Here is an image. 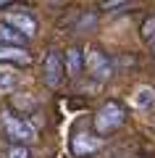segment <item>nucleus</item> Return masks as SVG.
I'll return each instance as SVG.
<instances>
[{
    "label": "nucleus",
    "mask_w": 155,
    "mask_h": 158,
    "mask_svg": "<svg viewBox=\"0 0 155 158\" xmlns=\"http://www.w3.org/2000/svg\"><path fill=\"white\" fill-rule=\"evenodd\" d=\"M84 69L95 82H108L113 77V61L100 48H92L89 53H84Z\"/></svg>",
    "instance_id": "nucleus-3"
},
{
    "label": "nucleus",
    "mask_w": 155,
    "mask_h": 158,
    "mask_svg": "<svg viewBox=\"0 0 155 158\" xmlns=\"http://www.w3.org/2000/svg\"><path fill=\"white\" fill-rule=\"evenodd\" d=\"M142 40H145V42H155V16L145 19V24H142Z\"/></svg>",
    "instance_id": "nucleus-12"
},
{
    "label": "nucleus",
    "mask_w": 155,
    "mask_h": 158,
    "mask_svg": "<svg viewBox=\"0 0 155 158\" xmlns=\"http://www.w3.org/2000/svg\"><path fill=\"white\" fill-rule=\"evenodd\" d=\"M95 24V16L89 13V16H82V21H79V27H76V32H82V29H89Z\"/></svg>",
    "instance_id": "nucleus-15"
},
{
    "label": "nucleus",
    "mask_w": 155,
    "mask_h": 158,
    "mask_svg": "<svg viewBox=\"0 0 155 158\" xmlns=\"http://www.w3.org/2000/svg\"><path fill=\"white\" fill-rule=\"evenodd\" d=\"M0 61L29 63V53H27L24 45H8V42H0Z\"/></svg>",
    "instance_id": "nucleus-8"
},
{
    "label": "nucleus",
    "mask_w": 155,
    "mask_h": 158,
    "mask_svg": "<svg viewBox=\"0 0 155 158\" xmlns=\"http://www.w3.org/2000/svg\"><path fill=\"white\" fill-rule=\"evenodd\" d=\"M0 127H3V135H6L11 142L29 145V142H34V137H37L34 127L29 124V121H24L21 116L11 113V111H3V113H0Z\"/></svg>",
    "instance_id": "nucleus-2"
},
{
    "label": "nucleus",
    "mask_w": 155,
    "mask_h": 158,
    "mask_svg": "<svg viewBox=\"0 0 155 158\" xmlns=\"http://www.w3.org/2000/svg\"><path fill=\"white\" fill-rule=\"evenodd\" d=\"M3 21L11 24L13 29H18L27 40H32L34 34H37V27H39L37 19H34L27 8H18V11H6V13H3Z\"/></svg>",
    "instance_id": "nucleus-5"
},
{
    "label": "nucleus",
    "mask_w": 155,
    "mask_h": 158,
    "mask_svg": "<svg viewBox=\"0 0 155 158\" xmlns=\"http://www.w3.org/2000/svg\"><path fill=\"white\" fill-rule=\"evenodd\" d=\"M0 42H8V45H27V37H24L18 29H13L11 24L0 21Z\"/></svg>",
    "instance_id": "nucleus-9"
},
{
    "label": "nucleus",
    "mask_w": 155,
    "mask_h": 158,
    "mask_svg": "<svg viewBox=\"0 0 155 158\" xmlns=\"http://www.w3.org/2000/svg\"><path fill=\"white\" fill-rule=\"evenodd\" d=\"M16 82H18L16 71H11V69H0V90H3V92L13 90V87H16Z\"/></svg>",
    "instance_id": "nucleus-11"
},
{
    "label": "nucleus",
    "mask_w": 155,
    "mask_h": 158,
    "mask_svg": "<svg viewBox=\"0 0 155 158\" xmlns=\"http://www.w3.org/2000/svg\"><path fill=\"white\" fill-rule=\"evenodd\" d=\"M8 3H11V0H0V8H3V6H8Z\"/></svg>",
    "instance_id": "nucleus-16"
},
{
    "label": "nucleus",
    "mask_w": 155,
    "mask_h": 158,
    "mask_svg": "<svg viewBox=\"0 0 155 158\" xmlns=\"http://www.w3.org/2000/svg\"><path fill=\"white\" fill-rule=\"evenodd\" d=\"M100 145H103L100 135L74 132V137H71V153H74L76 158H89V156H95V153L100 150Z\"/></svg>",
    "instance_id": "nucleus-6"
},
{
    "label": "nucleus",
    "mask_w": 155,
    "mask_h": 158,
    "mask_svg": "<svg viewBox=\"0 0 155 158\" xmlns=\"http://www.w3.org/2000/svg\"><path fill=\"white\" fill-rule=\"evenodd\" d=\"M134 106L137 108H153L155 106V90L153 87H139L134 95Z\"/></svg>",
    "instance_id": "nucleus-10"
},
{
    "label": "nucleus",
    "mask_w": 155,
    "mask_h": 158,
    "mask_svg": "<svg viewBox=\"0 0 155 158\" xmlns=\"http://www.w3.org/2000/svg\"><path fill=\"white\" fill-rule=\"evenodd\" d=\"M124 121H126V108L121 103H116V100H108V103H103L97 108V113L92 118V127H95V135L105 137L111 132H116Z\"/></svg>",
    "instance_id": "nucleus-1"
},
{
    "label": "nucleus",
    "mask_w": 155,
    "mask_h": 158,
    "mask_svg": "<svg viewBox=\"0 0 155 158\" xmlns=\"http://www.w3.org/2000/svg\"><path fill=\"white\" fill-rule=\"evenodd\" d=\"M132 0H103L100 3V11H113V8H121V6H129Z\"/></svg>",
    "instance_id": "nucleus-14"
},
{
    "label": "nucleus",
    "mask_w": 155,
    "mask_h": 158,
    "mask_svg": "<svg viewBox=\"0 0 155 158\" xmlns=\"http://www.w3.org/2000/svg\"><path fill=\"white\" fill-rule=\"evenodd\" d=\"M6 158H29V150H27V145H21V142H13V145L8 148Z\"/></svg>",
    "instance_id": "nucleus-13"
},
{
    "label": "nucleus",
    "mask_w": 155,
    "mask_h": 158,
    "mask_svg": "<svg viewBox=\"0 0 155 158\" xmlns=\"http://www.w3.org/2000/svg\"><path fill=\"white\" fill-rule=\"evenodd\" d=\"M63 69H66L68 77H79V74H82V69H84V53H82V48H68V50H66Z\"/></svg>",
    "instance_id": "nucleus-7"
},
{
    "label": "nucleus",
    "mask_w": 155,
    "mask_h": 158,
    "mask_svg": "<svg viewBox=\"0 0 155 158\" xmlns=\"http://www.w3.org/2000/svg\"><path fill=\"white\" fill-rule=\"evenodd\" d=\"M63 74H66V69H63V56L61 50H47L42 58V79H45V85L50 87V90H55L58 85L63 82Z\"/></svg>",
    "instance_id": "nucleus-4"
}]
</instances>
